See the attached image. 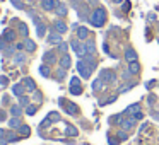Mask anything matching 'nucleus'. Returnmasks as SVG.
Segmentation results:
<instances>
[{"label": "nucleus", "mask_w": 159, "mask_h": 145, "mask_svg": "<svg viewBox=\"0 0 159 145\" xmlns=\"http://www.w3.org/2000/svg\"><path fill=\"white\" fill-rule=\"evenodd\" d=\"M4 120H5V111L0 109V121H4Z\"/></svg>", "instance_id": "obj_49"}, {"label": "nucleus", "mask_w": 159, "mask_h": 145, "mask_svg": "<svg viewBox=\"0 0 159 145\" xmlns=\"http://www.w3.org/2000/svg\"><path fill=\"white\" fill-rule=\"evenodd\" d=\"M5 43H7V41H5L4 38H0V51H4V50L7 48V46H5Z\"/></svg>", "instance_id": "obj_43"}, {"label": "nucleus", "mask_w": 159, "mask_h": 145, "mask_svg": "<svg viewBox=\"0 0 159 145\" xmlns=\"http://www.w3.org/2000/svg\"><path fill=\"white\" fill-rule=\"evenodd\" d=\"M45 33H46V26L43 24H36V34L39 36V38H43V36H45Z\"/></svg>", "instance_id": "obj_25"}, {"label": "nucleus", "mask_w": 159, "mask_h": 145, "mask_svg": "<svg viewBox=\"0 0 159 145\" xmlns=\"http://www.w3.org/2000/svg\"><path fill=\"white\" fill-rule=\"evenodd\" d=\"M53 29H55L57 33H60V34H63V33H67V24L63 21H60V19H57L55 22H53Z\"/></svg>", "instance_id": "obj_10"}, {"label": "nucleus", "mask_w": 159, "mask_h": 145, "mask_svg": "<svg viewBox=\"0 0 159 145\" xmlns=\"http://www.w3.org/2000/svg\"><path fill=\"white\" fill-rule=\"evenodd\" d=\"M67 50H69V45H67V43H60V45H58V51L60 53H63V55H65Z\"/></svg>", "instance_id": "obj_38"}, {"label": "nucleus", "mask_w": 159, "mask_h": 145, "mask_svg": "<svg viewBox=\"0 0 159 145\" xmlns=\"http://www.w3.org/2000/svg\"><path fill=\"white\" fill-rule=\"evenodd\" d=\"M24 48L28 50V51H34V50H36V43L33 41V39H29V38H24Z\"/></svg>", "instance_id": "obj_20"}, {"label": "nucleus", "mask_w": 159, "mask_h": 145, "mask_svg": "<svg viewBox=\"0 0 159 145\" xmlns=\"http://www.w3.org/2000/svg\"><path fill=\"white\" fill-rule=\"evenodd\" d=\"M70 46H72V50L75 51L77 56H86V43H82L80 39H72L70 41Z\"/></svg>", "instance_id": "obj_2"}, {"label": "nucleus", "mask_w": 159, "mask_h": 145, "mask_svg": "<svg viewBox=\"0 0 159 145\" xmlns=\"http://www.w3.org/2000/svg\"><path fill=\"white\" fill-rule=\"evenodd\" d=\"M121 121H123V114H116V116L110 118V123H120L121 125Z\"/></svg>", "instance_id": "obj_33"}, {"label": "nucleus", "mask_w": 159, "mask_h": 145, "mask_svg": "<svg viewBox=\"0 0 159 145\" xmlns=\"http://www.w3.org/2000/svg\"><path fill=\"white\" fill-rule=\"evenodd\" d=\"M70 92H72L74 96H79V94H82V87L80 86H70Z\"/></svg>", "instance_id": "obj_32"}, {"label": "nucleus", "mask_w": 159, "mask_h": 145, "mask_svg": "<svg viewBox=\"0 0 159 145\" xmlns=\"http://www.w3.org/2000/svg\"><path fill=\"white\" fill-rule=\"evenodd\" d=\"M7 143H9L7 138H0V145H7Z\"/></svg>", "instance_id": "obj_50"}, {"label": "nucleus", "mask_w": 159, "mask_h": 145, "mask_svg": "<svg viewBox=\"0 0 159 145\" xmlns=\"http://www.w3.org/2000/svg\"><path fill=\"white\" fill-rule=\"evenodd\" d=\"M11 2H12V4H14L16 7H17V9H22V7H24V5H22L21 2H19V0H11Z\"/></svg>", "instance_id": "obj_45"}, {"label": "nucleus", "mask_w": 159, "mask_h": 145, "mask_svg": "<svg viewBox=\"0 0 159 145\" xmlns=\"http://www.w3.org/2000/svg\"><path fill=\"white\" fill-rule=\"evenodd\" d=\"M111 2H113V4H123L125 0H111Z\"/></svg>", "instance_id": "obj_53"}, {"label": "nucleus", "mask_w": 159, "mask_h": 145, "mask_svg": "<svg viewBox=\"0 0 159 145\" xmlns=\"http://www.w3.org/2000/svg\"><path fill=\"white\" fill-rule=\"evenodd\" d=\"M12 94L17 96V97L24 96V86H14V87H12Z\"/></svg>", "instance_id": "obj_23"}, {"label": "nucleus", "mask_w": 159, "mask_h": 145, "mask_svg": "<svg viewBox=\"0 0 159 145\" xmlns=\"http://www.w3.org/2000/svg\"><path fill=\"white\" fill-rule=\"evenodd\" d=\"M134 125H135V116L123 118V121H121V128H123V130H128V128H132Z\"/></svg>", "instance_id": "obj_15"}, {"label": "nucleus", "mask_w": 159, "mask_h": 145, "mask_svg": "<svg viewBox=\"0 0 159 145\" xmlns=\"http://www.w3.org/2000/svg\"><path fill=\"white\" fill-rule=\"evenodd\" d=\"M9 126H11V128H19V126H21V121H19V118L12 116L11 120H9Z\"/></svg>", "instance_id": "obj_29"}, {"label": "nucleus", "mask_w": 159, "mask_h": 145, "mask_svg": "<svg viewBox=\"0 0 159 145\" xmlns=\"http://www.w3.org/2000/svg\"><path fill=\"white\" fill-rule=\"evenodd\" d=\"M67 12H69V9H67V5H65V4H58V5H57L55 14L58 15V17H65Z\"/></svg>", "instance_id": "obj_16"}, {"label": "nucleus", "mask_w": 159, "mask_h": 145, "mask_svg": "<svg viewBox=\"0 0 159 145\" xmlns=\"http://www.w3.org/2000/svg\"><path fill=\"white\" fill-rule=\"evenodd\" d=\"M87 38H89V29L84 28V26L77 28V39H80V41H86Z\"/></svg>", "instance_id": "obj_11"}, {"label": "nucleus", "mask_w": 159, "mask_h": 145, "mask_svg": "<svg viewBox=\"0 0 159 145\" xmlns=\"http://www.w3.org/2000/svg\"><path fill=\"white\" fill-rule=\"evenodd\" d=\"M77 72H79V75L82 77V79H89L93 70L89 68V65H87L84 60H79V62H77Z\"/></svg>", "instance_id": "obj_3"}, {"label": "nucleus", "mask_w": 159, "mask_h": 145, "mask_svg": "<svg viewBox=\"0 0 159 145\" xmlns=\"http://www.w3.org/2000/svg\"><path fill=\"white\" fill-rule=\"evenodd\" d=\"M0 138H7V131H4V130H0Z\"/></svg>", "instance_id": "obj_48"}, {"label": "nucleus", "mask_w": 159, "mask_h": 145, "mask_svg": "<svg viewBox=\"0 0 159 145\" xmlns=\"http://www.w3.org/2000/svg\"><path fill=\"white\" fill-rule=\"evenodd\" d=\"M103 86H104V82L99 79V77H98V79L93 82V90H94V92H98V90H101V89H103Z\"/></svg>", "instance_id": "obj_24"}, {"label": "nucleus", "mask_w": 159, "mask_h": 145, "mask_svg": "<svg viewBox=\"0 0 159 145\" xmlns=\"http://www.w3.org/2000/svg\"><path fill=\"white\" fill-rule=\"evenodd\" d=\"M36 109H38V108H36L34 104H29V106L26 108V114H29V116H33V114L36 113Z\"/></svg>", "instance_id": "obj_34"}, {"label": "nucleus", "mask_w": 159, "mask_h": 145, "mask_svg": "<svg viewBox=\"0 0 159 145\" xmlns=\"http://www.w3.org/2000/svg\"><path fill=\"white\" fill-rule=\"evenodd\" d=\"M24 62H26V55L22 51H19V53L14 55V63L16 65H21V63H24Z\"/></svg>", "instance_id": "obj_21"}, {"label": "nucleus", "mask_w": 159, "mask_h": 145, "mask_svg": "<svg viewBox=\"0 0 159 145\" xmlns=\"http://www.w3.org/2000/svg\"><path fill=\"white\" fill-rule=\"evenodd\" d=\"M86 53L87 55H94V53H96V45H94V41L86 43Z\"/></svg>", "instance_id": "obj_22"}, {"label": "nucleus", "mask_w": 159, "mask_h": 145, "mask_svg": "<svg viewBox=\"0 0 159 145\" xmlns=\"http://www.w3.org/2000/svg\"><path fill=\"white\" fill-rule=\"evenodd\" d=\"M65 133L67 135H70V137H75L79 131H77V128L75 126H70V125H65Z\"/></svg>", "instance_id": "obj_27"}, {"label": "nucleus", "mask_w": 159, "mask_h": 145, "mask_svg": "<svg viewBox=\"0 0 159 145\" xmlns=\"http://www.w3.org/2000/svg\"><path fill=\"white\" fill-rule=\"evenodd\" d=\"M16 48H17V50H19V51H21V50H22V48H24V43H17V45H16Z\"/></svg>", "instance_id": "obj_51"}, {"label": "nucleus", "mask_w": 159, "mask_h": 145, "mask_svg": "<svg viewBox=\"0 0 159 145\" xmlns=\"http://www.w3.org/2000/svg\"><path fill=\"white\" fill-rule=\"evenodd\" d=\"M125 60H127L128 63H130V62H137V51H135L134 48H127V50H125Z\"/></svg>", "instance_id": "obj_12"}, {"label": "nucleus", "mask_w": 159, "mask_h": 145, "mask_svg": "<svg viewBox=\"0 0 159 145\" xmlns=\"http://www.w3.org/2000/svg\"><path fill=\"white\" fill-rule=\"evenodd\" d=\"M70 86H80L79 77H72V79H70Z\"/></svg>", "instance_id": "obj_41"}, {"label": "nucleus", "mask_w": 159, "mask_h": 145, "mask_svg": "<svg viewBox=\"0 0 159 145\" xmlns=\"http://www.w3.org/2000/svg\"><path fill=\"white\" fill-rule=\"evenodd\" d=\"M19 133H21L22 137H29L31 130H29V126H28V125H21V126H19Z\"/></svg>", "instance_id": "obj_28"}, {"label": "nucleus", "mask_w": 159, "mask_h": 145, "mask_svg": "<svg viewBox=\"0 0 159 145\" xmlns=\"http://www.w3.org/2000/svg\"><path fill=\"white\" fill-rule=\"evenodd\" d=\"M121 11L123 12L130 11V2H123V4H121Z\"/></svg>", "instance_id": "obj_42"}, {"label": "nucleus", "mask_w": 159, "mask_h": 145, "mask_svg": "<svg viewBox=\"0 0 159 145\" xmlns=\"http://www.w3.org/2000/svg\"><path fill=\"white\" fill-rule=\"evenodd\" d=\"M89 21H91V24H93L94 28H101V26H104V22H106V11H104L103 7L94 9V12L89 15Z\"/></svg>", "instance_id": "obj_1"}, {"label": "nucleus", "mask_w": 159, "mask_h": 145, "mask_svg": "<svg viewBox=\"0 0 159 145\" xmlns=\"http://www.w3.org/2000/svg\"><path fill=\"white\" fill-rule=\"evenodd\" d=\"M50 72H52V70H50V67L46 65V63L39 67V73H41L43 77H50Z\"/></svg>", "instance_id": "obj_30"}, {"label": "nucleus", "mask_w": 159, "mask_h": 145, "mask_svg": "<svg viewBox=\"0 0 159 145\" xmlns=\"http://www.w3.org/2000/svg\"><path fill=\"white\" fill-rule=\"evenodd\" d=\"M99 79L103 80L104 84H113V82H115V79H116V75H115L113 70L104 68V70H101V72H99Z\"/></svg>", "instance_id": "obj_4"}, {"label": "nucleus", "mask_w": 159, "mask_h": 145, "mask_svg": "<svg viewBox=\"0 0 159 145\" xmlns=\"http://www.w3.org/2000/svg\"><path fill=\"white\" fill-rule=\"evenodd\" d=\"M7 140L9 142H19V137L14 133V131H9V133H7Z\"/></svg>", "instance_id": "obj_35"}, {"label": "nucleus", "mask_w": 159, "mask_h": 145, "mask_svg": "<svg viewBox=\"0 0 159 145\" xmlns=\"http://www.w3.org/2000/svg\"><path fill=\"white\" fill-rule=\"evenodd\" d=\"M55 121H60V114L55 113V111H52V113H48L46 120L41 121V128H46V125H48V123H55Z\"/></svg>", "instance_id": "obj_6"}, {"label": "nucleus", "mask_w": 159, "mask_h": 145, "mask_svg": "<svg viewBox=\"0 0 159 145\" xmlns=\"http://www.w3.org/2000/svg\"><path fill=\"white\" fill-rule=\"evenodd\" d=\"M115 99H116V97H115V96H111V97H108V99L104 101V103H101V104H110V103H115Z\"/></svg>", "instance_id": "obj_46"}, {"label": "nucleus", "mask_w": 159, "mask_h": 145, "mask_svg": "<svg viewBox=\"0 0 159 145\" xmlns=\"http://www.w3.org/2000/svg\"><path fill=\"white\" fill-rule=\"evenodd\" d=\"M128 72H130L132 75H135V73L140 72V65H139V62H130L128 63Z\"/></svg>", "instance_id": "obj_19"}, {"label": "nucleus", "mask_w": 159, "mask_h": 145, "mask_svg": "<svg viewBox=\"0 0 159 145\" xmlns=\"http://www.w3.org/2000/svg\"><path fill=\"white\" fill-rule=\"evenodd\" d=\"M43 62H45L46 65H50V63H55V62H57L55 51H46L45 55H43Z\"/></svg>", "instance_id": "obj_13"}, {"label": "nucleus", "mask_w": 159, "mask_h": 145, "mask_svg": "<svg viewBox=\"0 0 159 145\" xmlns=\"http://www.w3.org/2000/svg\"><path fill=\"white\" fill-rule=\"evenodd\" d=\"M9 84V79L5 75H0V87H5Z\"/></svg>", "instance_id": "obj_39"}, {"label": "nucleus", "mask_w": 159, "mask_h": 145, "mask_svg": "<svg viewBox=\"0 0 159 145\" xmlns=\"http://www.w3.org/2000/svg\"><path fill=\"white\" fill-rule=\"evenodd\" d=\"M4 53L7 56H12V55H14V48H12V46H7V48L4 50Z\"/></svg>", "instance_id": "obj_40"}, {"label": "nucleus", "mask_w": 159, "mask_h": 145, "mask_svg": "<svg viewBox=\"0 0 159 145\" xmlns=\"http://www.w3.org/2000/svg\"><path fill=\"white\" fill-rule=\"evenodd\" d=\"M139 113H140V104H139V103L130 104V106L125 109V114H127V116H137Z\"/></svg>", "instance_id": "obj_7"}, {"label": "nucleus", "mask_w": 159, "mask_h": 145, "mask_svg": "<svg viewBox=\"0 0 159 145\" xmlns=\"http://www.w3.org/2000/svg\"><path fill=\"white\" fill-rule=\"evenodd\" d=\"M58 103H60V106L65 108V111H67L69 114H77V113H79V108H77L74 103H65L63 99H60Z\"/></svg>", "instance_id": "obj_5"}, {"label": "nucleus", "mask_w": 159, "mask_h": 145, "mask_svg": "<svg viewBox=\"0 0 159 145\" xmlns=\"http://www.w3.org/2000/svg\"><path fill=\"white\" fill-rule=\"evenodd\" d=\"M34 101H38V103L41 101V92H36L34 90Z\"/></svg>", "instance_id": "obj_47"}, {"label": "nucleus", "mask_w": 159, "mask_h": 145, "mask_svg": "<svg viewBox=\"0 0 159 145\" xmlns=\"http://www.w3.org/2000/svg\"><path fill=\"white\" fill-rule=\"evenodd\" d=\"M19 106H26V108H28L29 106V99L26 96H21V97H19Z\"/></svg>", "instance_id": "obj_37"}, {"label": "nucleus", "mask_w": 159, "mask_h": 145, "mask_svg": "<svg viewBox=\"0 0 159 145\" xmlns=\"http://www.w3.org/2000/svg\"><path fill=\"white\" fill-rule=\"evenodd\" d=\"M58 63H60V67H62V68H65V70H67L70 65H72V60H70V56L65 53V55H62V58H60V62H58Z\"/></svg>", "instance_id": "obj_17"}, {"label": "nucleus", "mask_w": 159, "mask_h": 145, "mask_svg": "<svg viewBox=\"0 0 159 145\" xmlns=\"http://www.w3.org/2000/svg\"><path fill=\"white\" fill-rule=\"evenodd\" d=\"M22 86H24L28 90H31V92H34V90H36V84H34V80H33L31 77H26V79L22 80Z\"/></svg>", "instance_id": "obj_14"}, {"label": "nucleus", "mask_w": 159, "mask_h": 145, "mask_svg": "<svg viewBox=\"0 0 159 145\" xmlns=\"http://www.w3.org/2000/svg\"><path fill=\"white\" fill-rule=\"evenodd\" d=\"M46 41H48L50 45H60V43H63L62 41V34H60V33H57V31L50 33V36H48V39H46Z\"/></svg>", "instance_id": "obj_9"}, {"label": "nucleus", "mask_w": 159, "mask_h": 145, "mask_svg": "<svg viewBox=\"0 0 159 145\" xmlns=\"http://www.w3.org/2000/svg\"><path fill=\"white\" fill-rule=\"evenodd\" d=\"M103 50H104V51H106V53H110V48H108V45H106V43H104V45H103Z\"/></svg>", "instance_id": "obj_52"}, {"label": "nucleus", "mask_w": 159, "mask_h": 145, "mask_svg": "<svg viewBox=\"0 0 159 145\" xmlns=\"http://www.w3.org/2000/svg\"><path fill=\"white\" fill-rule=\"evenodd\" d=\"M19 33H21L24 38H28V34H29V31H28V26L24 24V22H19Z\"/></svg>", "instance_id": "obj_31"}, {"label": "nucleus", "mask_w": 159, "mask_h": 145, "mask_svg": "<svg viewBox=\"0 0 159 145\" xmlns=\"http://www.w3.org/2000/svg\"><path fill=\"white\" fill-rule=\"evenodd\" d=\"M58 4H60L58 0H41V7L45 11H55Z\"/></svg>", "instance_id": "obj_8"}, {"label": "nucleus", "mask_w": 159, "mask_h": 145, "mask_svg": "<svg viewBox=\"0 0 159 145\" xmlns=\"http://www.w3.org/2000/svg\"><path fill=\"white\" fill-rule=\"evenodd\" d=\"M11 114H12V116H16V118H19L22 114L21 106H17V104H16V106H11Z\"/></svg>", "instance_id": "obj_26"}, {"label": "nucleus", "mask_w": 159, "mask_h": 145, "mask_svg": "<svg viewBox=\"0 0 159 145\" xmlns=\"http://www.w3.org/2000/svg\"><path fill=\"white\" fill-rule=\"evenodd\" d=\"M118 138H120V140H127V133H125V131H118Z\"/></svg>", "instance_id": "obj_44"}, {"label": "nucleus", "mask_w": 159, "mask_h": 145, "mask_svg": "<svg viewBox=\"0 0 159 145\" xmlns=\"http://www.w3.org/2000/svg\"><path fill=\"white\" fill-rule=\"evenodd\" d=\"M2 38H4L7 43H11V41H14V39H16V33L12 31V29H5V31H4V36H2Z\"/></svg>", "instance_id": "obj_18"}, {"label": "nucleus", "mask_w": 159, "mask_h": 145, "mask_svg": "<svg viewBox=\"0 0 159 145\" xmlns=\"http://www.w3.org/2000/svg\"><path fill=\"white\" fill-rule=\"evenodd\" d=\"M57 79H58V80L65 79V68H62V67H60V68L57 70Z\"/></svg>", "instance_id": "obj_36"}]
</instances>
